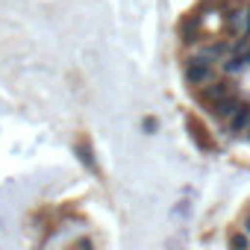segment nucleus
<instances>
[{
    "label": "nucleus",
    "instance_id": "0eeeda50",
    "mask_svg": "<svg viewBox=\"0 0 250 250\" xmlns=\"http://www.w3.org/2000/svg\"><path fill=\"white\" fill-rule=\"evenodd\" d=\"M227 244H229V247H250V232H244V229L238 227V229H232V232H229Z\"/></svg>",
    "mask_w": 250,
    "mask_h": 250
},
{
    "label": "nucleus",
    "instance_id": "423d86ee",
    "mask_svg": "<svg viewBox=\"0 0 250 250\" xmlns=\"http://www.w3.org/2000/svg\"><path fill=\"white\" fill-rule=\"evenodd\" d=\"M188 130L194 133V139H197V145H200V147H212V142L206 139V130L200 127V121H197V118H188Z\"/></svg>",
    "mask_w": 250,
    "mask_h": 250
},
{
    "label": "nucleus",
    "instance_id": "6e6552de",
    "mask_svg": "<svg viewBox=\"0 0 250 250\" xmlns=\"http://www.w3.org/2000/svg\"><path fill=\"white\" fill-rule=\"evenodd\" d=\"M238 227H241L244 232H250V209H247V212L241 215V224H238Z\"/></svg>",
    "mask_w": 250,
    "mask_h": 250
},
{
    "label": "nucleus",
    "instance_id": "7ed1b4c3",
    "mask_svg": "<svg viewBox=\"0 0 250 250\" xmlns=\"http://www.w3.org/2000/svg\"><path fill=\"white\" fill-rule=\"evenodd\" d=\"M232 94V83L224 77V80H209L206 85H200L197 88V97H200V103H206V106H215V103H221L224 97H229Z\"/></svg>",
    "mask_w": 250,
    "mask_h": 250
},
{
    "label": "nucleus",
    "instance_id": "39448f33",
    "mask_svg": "<svg viewBox=\"0 0 250 250\" xmlns=\"http://www.w3.org/2000/svg\"><path fill=\"white\" fill-rule=\"evenodd\" d=\"M247 124H250V106H247V103H241V109H238L227 124H224V127H227V133H229V136H244Z\"/></svg>",
    "mask_w": 250,
    "mask_h": 250
},
{
    "label": "nucleus",
    "instance_id": "f257e3e1",
    "mask_svg": "<svg viewBox=\"0 0 250 250\" xmlns=\"http://www.w3.org/2000/svg\"><path fill=\"white\" fill-rule=\"evenodd\" d=\"M224 30L229 39H250V0H235V3L221 15Z\"/></svg>",
    "mask_w": 250,
    "mask_h": 250
},
{
    "label": "nucleus",
    "instance_id": "1a4fd4ad",
    "mask_svg": "<svg viewBox=\"0 0 250 250\" xmlns=\"http://www.w3.org/2000/svg\"><path fill=\"white\" fill-rule=\"evenodd\" d=\"M244 136H247V139H250V124H247V130H244Z\"/></svg>",
    "mask_w": 250,
    "mask_h": 250
},
{
    "label": "nucleus",
    "instance_id": "f03ea898",
    "mask_svg": "<svg viewBox=\"0 0 250 250\" xmlns=\"http://www.w3.org/2000/svg\"><path fill=\"white\" fill-rule=\"evenodd\" d=\"M215 68H218L215 62H209V59H203V56L191 53V56L186 59L183 74H186V83H188V85L200 88V85H206L209 80H215Z\"/></svg>",
    "mask_w": 250,
    "mask_h": 250
},
{
    "label": "nucleus",
    "instance_id": "20e7f679",
    "mask_svg": "<svg viewBox=\"0 0 250 250\" xmlns=\"http://www.w3.org/2000/svg\"><path fill=\"white\" fill-rule=\"evenodd\" d=\"M238 109H241V100H238L235 94H229V97H224L221 103L209 106V112H212V115H215V118H218L221 124H227V121H229V118H232V115H235Z\"/></svg>",
    "mask_w": 250,
    "mask_h": 250
}]
</instances>
